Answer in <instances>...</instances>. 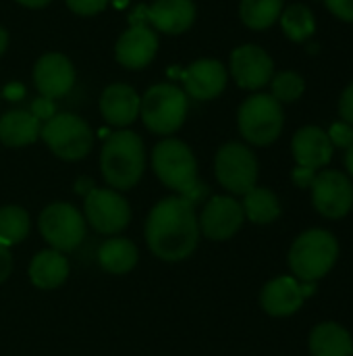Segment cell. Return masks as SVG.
<instances>
[{"instance_id": "6da1fadb", "label": "cell", "mask_w": 353, "mask_h": 356, "mask_svg": "<svg viewBox=\"0 0 353 356\" xmlns=\"http://www.w3.org/2000/svg\"><path fill=\"white\" fill-rule=\"evenodd\" d=\"M193 207L183 196H169L152 209L146 221V242L160 261H185L198 248L200 225Z\"/></svg>"}, {"instance_id": "7a4b0ae2", "label": "cell", "mask_w": 353, "mask_h": 356, "mask_svg": "<svg viewBox=\"0 0 353 356\" xmlns=\"http://www.w3.org/2000/svg\"><path fill=\"white\" fill-rule=\"evenodd\" d=\"M152 167L164 186L179 192L193 204L208 194V188L198 181L196 156L181 140H162L152 152Z\"/></svg>"}, {"instance_id": "3957f363", "label": "cell", "mask_w": 353, "mask_h": 356, "mask_svg": "<svg viewBox=\"0 0 353 356\" xmlns=\"http://www.w3.org/2000/svg\"><path fill=\"white\" fill-rule=\"evenodd\" d=\"M100 169L110 188H133L141 179L146 169V148L141 138L129 129L110 134L102 146Z\"/></svg>"}, {"instance_id": "277c9868", "label": "cell", "mask_w": 353, "mask_h": 356, "mask_svg": "<svg viewBox=\"0 0 353 356\" xmlns=\"http://www.w3.org/2000/svg\"><path fill=\"white\" fill-rule=\"evenodd\" d=\"M339 244L327 229L304 232L289 250V267L298 282H316L337 263Z\"/></svg>"}, {"instance_id": "5b68a950", "label": "cell", "mask_w": 353, "mask_h": 356, "mask_svg": "<svg viewBox=\"0 0 353 356\" xmlns=\"http://www.w3.org/2000/svg\"><path fill=\"white\" fill-rule=\"evenodd\" d=\"M237 123L241 136L250 144L268 146L283 131V106L273 94H254L239 106Z\"/></svg>"}, {"instance_id": "8992f818", "label": "cell", "mask_w": 353, "mask_h": 356, "mask_svg": "<svg viewBox=\"0 0 353 356\" xmlns=\"http://www.w3.org/2000/svg\"><path fill=\"white\" fill-rule=\"evenodd\" d=\"M139 115L146 127L154 134L169 136L177 131L187 115V98L181 88L175 83L152 86L139 104Z\"/></svg>"}, {"instance_id": "52a82bcc", "label": "cell", "mask_w": 353, "mask_h": 356, "mask_svg": "<svg viewBox=\"0 0 353 356\" xmlns=\"http://www.w3.org/2000/svg\"><path fill=\"white\" fill-rule=\"evenodd\" d=\"M40 136L46 146L62 161H79L83 159L94 144L92 129L87 123L71 113H58L42 125Z\"/></svg>"}, {"instance_id": "ba28073f", "label": "cell", "mask_w": 353, "mask_h": 356, "mask_svg": "<svg viewBox=\"0 0 353 356\" xmlns=\"http://www.w3.org/2000/svg\"><path fill=\"white\" fill-rule=\"evenodd\" d=\"M44 240L58 252H71L85 240V217L69 202H54L40 215Z\"/></svg>"}, {"instance_id": "9c48e42d", "label": "cell", "mask_w": 353, "mask_h": 356, "mask_svg": "<svg viewBox=\"0 0 353 356\" xmlns=\"http://www.w3.org/2000/svg\"><path fill=\"white\" fill-rule=\"evenodd\" d=\"M214 171L223 188L243 196L252 188H256L258 161L256 154L246 144L229 142L218 150L214 161Z\"/></svg>"}, {"instance_id": "30bf717a", "label": "cell", "mask_w": 353, "mask_h": 356, "mask_svg": "<svg viewBox=\"0 0 353 356\" xmlns=\"http://www.w3.org/2000/svg\"><path fill=\"white\" fill-rule=\"evenodd\" d=\"M85 221L98 234L114 236L123 232L131 221L129 202L117 190L94 188L85 196Z\"/></svg>"}, {"instance_id": "8fae6325", "label": "cell", "mask_w": 353, "mask_h": 356, "mask_svg": "<svg viewBox=\"0 0 353 356\" xmlns=\"http://www.w3.org/2000/svg\"><path fill=\"white\" fill-rule=\"evenodd\" d=\"M312 202L327 219H341L353 207V184L341 171L327 169L312 181Z\"/></svg>"}, {"instance_id": "7c38bea8", "label": "cell", "mask_w": 353, "mask_h": 356, "mask_svg": "<svg viewBox=\"0 0 353 356\" xmlns=\"http://www.w3.org/2000/svg\"><path fill=\"white\" fill-rule=\"evenodd\" d=\"M243 219H246L243 209L235 198L214 196L206 202V207L198 219V225H200V232L208 240L223 242V240L233 238L241 229Z\"/></svg>"}, {"instance_id": "4fadbf2b", "label": "cell", "mask_w": 353, "mask_h": 356, "mask_svg": "<svg viewBox=\"0 0 353 356\" xmlns=\"http://www.w3.org/2000/svg\"><path fill=\"white\" fill-rule=\"evenodd\" d=\"M231 75L235 77L239 88L260 90L270 83L275 75V63L264 48L256 44H246L235 48L231 54Z\"/></svg>"}, {"instance_id": "5bb4252c", "label": "cell", "mask_w": 353, "mask_h": 356, "mask_svg": "<svg viewBox=\"0 0 353 356\" xmlns=\"http://www.w3.org/2000/svg\"><path fill=\"white\" fill-rule=\"evenodd\" d=\"M314 294V282H298L283 275L268 282L260 294L262 309L273 317H289L304 305V298Z\"/></svg>"}, {"instance_id": "9a60e30c", "label": "cell", "mask_w": 353, "mask_h": 356, "mask_svg": "<svg viewBox=\"0 0 353 356\" xmlns=\"http://www.w3.org/2000/svg\"><path fill=\"white\" fill-rule=\"evenodd\" d=\"M33 81L37 92L44 98H60L69 94L75 83V69L73 63L58 52L44 54L33 69Z\"/></svg>"}, {"instance_id": "2e32d148", "label": "cell", "mask_w": 353, "mask_h": 356, "mask_svg": "<svg viewBox=\"0 0 353 356\" xmlns=\"http://www.w3.org/2000/svg\"><path fill=\"white\" fill-rule=\"evenodd\" d=\"M185 92L196 100H212L227 86V69L221 60L200 58L183 71Z\"/></svg>"}, {"instance_id": "e0dca14e", "label": "cell", "mask_w": 353, "mask_h": 356, "mask_svg": "<svg viewBox=\"0 0 353 356\" xmlns=\"http://www.w3.org/2000/svg\"><path fill=\"white\" fill-rule=\"evenodd\" d=\"M158 50L156 33L146 25H131L117 42V60L127 69H144Z\"/></svg>"}, {"instance_id": "ac0fdd59", "label": "cell", "mask_w": 353, "mask_h": 356, "mask_svg": "<svg viewBox=\"0 0 353 356\" xmlns=\"http://www.w3.org/2000/svg\"><path fill=\"white\" fill-rule=\"evenodd\" d=\"M293 156L298 161V167L306 169H322L331 163L333 159V144L322 127L316 125H306L295 131L293 142H291Z\"/></svg>"}, {"instance_id": "d6986e66", "label": "cell", "mask_w": 353, "mask_h": 356, "mask_svg": "<svg viewBox=\"0 0 353 356\" xmlns=\"http://www.w3.org/2000/svg\"><path fill=\"white\" fill-rule=\"evenodd\" d=\"M141 98L137 92L127 83H112L102 92L100 98V111L106 123L114 127H127L131 125L139 115Z\"/></svg>"}, {"instance_id": "ffe728a7", "label": "cell", "mask_w": 353, "mask_h": 356, "mask_svg": "<svg viewBox=\"0 0 353 356\" xmlns=\"http://www.w3.org/2000/svg\"><path fill=\"white\" fill-rule=\"evenodd\" d=\"M148 21L162 33H183L196 21V4L191 0H156L148 10Z\"/></svg>"}, {"instance_id": "44dd1931", "label": "cell", "mask_w": 353, "mask_h": 356, "mask_svg": "<svg viewBox=\"0 0 353 356\" xmlns=\"http://www.w3.org/2000/svg\"><path fill=\"white\" fill-rule=\"evenodd\" d=\"M69 277V261L58 250H42L29 265V280L40 290H54Z\"/></svg>"}, {"instance_id": "7402d4cb", "label": "cell", "mask_w": 353, "mask_h": 356, "mask_svg": "<svg viewBox=\"0 0 353 356\" xmlns=\"http://www.w3.org/2000/svg\"><path fill=\"white\" fill-rule=\"evenodd\" d=\"M42 125L31 111H8L0 117V142L12 148L29 146L40 138Z\"/></svg>"}, {"instance_id": "603a6c76", "label": "cell", "mask_w": 353, "mask_h": 356, "mask_svg": "<svg viewBox=\"0 0 353 356\" xmlns=\"http://www.w3.org/2000/svg\"><path fill=\"white\" fill-rule=\"evenodd\" d=\"M312 356H353V340L339 323H318L310 334Z\"/></svg>"}, {"instance_id": "cb8c5ba5", "label": "cell", "mask_w": 353, "mask_h": 356, "mask_svg": "<svg viewBox=\"0 0 353 356\" xmlns=\"http://www.w3.org/2000/svg\"><path fill=\"white\" fill-rule=\"evenodd\" d=\"M98 263L106 273L123 275L137 265V248L127 238H110L98 250Z\"/></svg>"}, {"instance_id": "d4e9b609", "label": "cell", "mask_w": 353, "mask_h": 356, "mask_svg": "<svg viewBox=\"0 0 353 356\" xmlns=\"http://www.w3.org/2000/svg\"><path fill=\"white\" fill-rule=\"evenodd\" d=\"M243 215L258 225H268L281 215V204L275 192L268 188H252L248 194H243Z\"/></svg>"}, {"instance_id": "484cf974", "label": "cell", "mask_w": 353, "mask_h": 356, "mask_svg": "<svg viewBox=\"0 0 353 356\" xmlns=\"http://www.w3.org/2000/svg\"><path fill=\"white\" fill-rule=\"evenodd\" d=\"M283 13V0H241V21L256 31L268 29Z\"/></svg>"}, {"instance_id": "4316f807", "label": "cell", "mask_w": 353, "mask_h": 356, "mask_svg": "<svg viewBox=\"0 0 353 356\" xmlns=\"http://www.w3.org/2000/svg\"><path fill=\"white\" fill-rule=\"evenodd\" d=\"M279 19H281V27H283L285 35L293 42H306L316 29L314 13L306 4L287 6Z\"/></svg>"}, {"instance_id": "83f0119b", "label": "cell", "mask_w": 353, "mask_h": 356, "mask_svg": "<svg viewBox=\"0 0 353 356\" xmlns=\"http://www.w3.org/2000/svg\"><path fill=\"white\" fill-rule=\"evenodd\" d=\"M29 234V215L21 207H2L0 209V244L10 246L19 244Z\"/></svg>"}, {"instance_id": "f1b7e54d", "label": "cell", "mask_w": 353, "mask_h": 356, "mask_svg": "<svg viewBox=\"0 0 353 356\" xmlns=\"http://www.w3.org/2000/svg\"><path fill=\"white\" fill-rule=\"evenodd\" d=\"M270 86H273V96L279 102H293L302 98V94L306 92V81L295 71H281L273 75Z\"/></svg>"}, {"instance_id": "f546056e", "label": "cell", "mask_w": 353, "mask_h": 356, "mask_svg": "<svg viewBox=\"0 0 353 356\" xmlns=\"http://www.w3.org/2000/svg\"><path fill=\"white\" fill-rule=\"evenodd\" d=\"M333 148H350L353 144V125L345 123V121H339V123H333L331 129L327 131Z\"/></svg>"}, {"instance_id": "4dcf8cb0", "label": "cell", "mask_w": 353, "mask_h": 356, "mask_svg": "<svg viewBox=\"0 0 353 356\" xmlns=\"http://www.w3.org/2000/svg\"><path fill=\"white\" fill-rule=\"evenodd\" d=\"M67 4H69V8H71L73 13L87 17V15L100 13V10L108 4V0H67Z\"/></svg>"}, {"instance_id": "1f68e13d", "label": "cell", "mask_w": 353, "mask_h": 356, "mask_svg": "<svg viewBox=\"0 0 353 356\" xmlns=\"http://www.w3.org/2000/svg\"><path fill=\"white\" fill-rule=\"evenodd\" d=\"M325 4L337 19L353 23V0H325Z\"/></svg>"}, {"instance_id": "d6a6232c", "label": "cell", "mask_w": 353, "mask_h": 356, "mask_svg": "<svg viewBox=\"0 0 353 356\" xmlns=\"http://www.w3.org/2000/svg\"><path fill=\"white\" fill-rule=\"evenodd\" d=\"M31 115L37 119V121H48L52 119L56 113H54V102L50 98H37L33 104H31Z\"/></svg>"}, {"instance_id": "836d02e7", "label": "cell", "mask_w": 353, "mask_h": 356, "mask_svg": "<svg viewBox=\"0 0 353 356\" xmlns=\"http://www.w3.org/2000/svg\"><path fill=\"white\" fill-rule=\"evenodd\" d=\"M339 115L343 117L345 123L353 125V81L343 90L341 100H339Z\"/></svg>"}, {"instance_id": "e575fe53", "label": "cell", "mask_w": 353, "mask_h": 356, "mask_svg": "<svg viewBox=\"0 0 353 356\" xmlns=\"http://www.w3.org/2000/svg\"><path fill=\"white\" fill-rule=\"evenodd\" d=\"M291 177H293L295 186H300V188H312V181H314V177H316V171L306 169V167H298V169L291 173Z\"/></svg>"}, {"instance_id": "d590c367", "label": "cell", "mask_w": 353, "mask_h": 356, "mask_svg": "<svg viewBox=\"0 0 353 356\" xmlns=\"http://www.w3.org/2000/svg\"><path fill=\"white\" fill-rule=\"evenodd\" d=\"M12 271V257L8 252V246L0 244V284L10 275Z\"/></svg>"}, {"instance_id": "8d00e7d4", "label": "cell", "mask_w": 353, "mask_h": 356, "mask_svg": "<svg viewBox=\"0 0 353 356\" xmlns=\"http://www.w3.org/2000/svg\"><path fill=\"white\" fill-rule=\"evenodd\" d=\"M23 94H25V88L21 83H8L4 88V96L8 100H19V98H23Z\"/></svg>"}, {"instance_id": "74e56055", "label": "cell", "mask_w": 353, "mask_h": 356, "mask_svg": "<svg viewBox=\"0 0 353 356\" xmlns=\"http://www.w3.org/2000/svg\"><path fill=\"white\" fill-rule=\"evenodd\" d=\"M92 190H94V186H92V179H79V184H77V192H79V194L87 196Z\"/></svg>"}, {"instance_id": "f35d334b", "label": "cell", "mask_w": 353, "mask_h": 356, "mask_svg": "<svg viewBox=\"0 0 353 356\" xmlns=\"http://www.w3.org/2000/svg\"><path fill=\"white\" fill-rule=\"evenodd\" d=\"M19 4H23V6H29V8H42V6H46L50 0H17Z\"/></svg>"}, {"instance_id": "ab89813d", "label": "cell", "mask_w": 353, "mask_h": 356, "mask_svg": "<svg viewBox=\"0 0 353 356\" xmlns=\"http://www.w3.org/2000/svg\"><path fill=\"white\" fill-rule=\"evenodd\" d=\"M345 167H347V173L353 177V144L347 148V154H345Z\"/></svg>"}, {"instance_id": "60d3db41", "label": "cell", "mask_w": 353, "mask_h": 356, "mask_svg": "<svg viewBox=\"0 0 353 356\" xmlns=\"http://www.w3.org/2000/svg\"><path fill=\"white\" fill-rule=\"evenodd\" d=\"M6 46H8V33H6V29L0 25V54L6 50Z\"/></svg>"}]
</instances>
